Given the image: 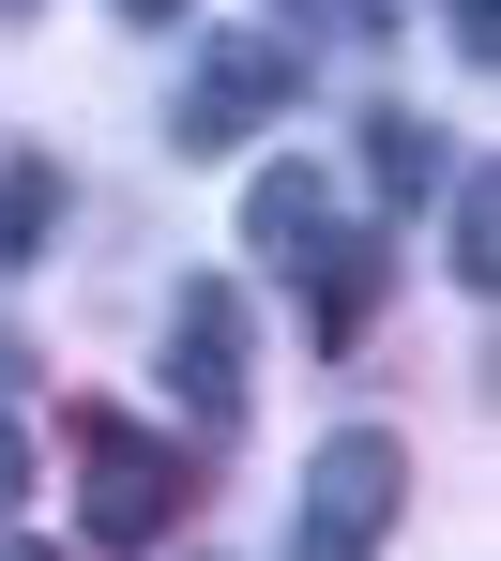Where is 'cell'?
Returning <instances> with one entry per match:
<instances>
[{"instance_id":"cell-1","label":"cell","mask_w":501,"mask_h":561,"mask_svg":"<svg viewBox=\"0 0 501 561\" xmlns=\"http://www.w3.org/2000/svg\"><path fill=\"white\" fill-rule=\"evenodd\" d=\"M61 456H77V516H92V547H168V516H183V440H152V425H122V410H61Z\"/></svg>"},{"instance_id":"cell-2","label":"cell","mask_w":501,"mask_h":561,"mask_svg":"<svg viewBox=\"0 0 501 561\" xmlns=\"http://www.w3.org/2000/svg\"><path fill=\"white\" fill-rule=\"evenodd\" d=\"M274 106H304V61L274 46V31H228V46H198V77H183V106H168V137H183V152H243Z\"/></svg>"},{"instance_id":"cell-3","label":"cell","mask_w":501,"mask_h":561,"mask_svg":"<svg viewBox=\"0 0 501 561\" xmlns=\"http://www.w3.org/2000/svg\"><path fill=\"white\" fill-rule=\"evenodd\" d=\"M168 394H183L198 440L243 425V288L228 274H183V304H168Z\"/></svg>"},{"instance_id":"cell-4","label":"cell","mask_w":501,"mask_h":561,"mask_svg":"<svg viewBox=\"0 0 501 561\" xmlns=\"http://www.w3.org/2000/svg\"><path fill=\"white\" fill-rule=\"evenodd\" d=\"M396 516H410V456L380 425H350V440L304 456V531H319V547H380Z\"/></svg>"},{"instance_id":"cell-5","label":"cell","mask_w":501,"mask_h":561,"mask_svg":"<svg viewBox=\"0 0 501 561\" xmlns=\"http://www.w3.org/2000/svg\"><path fill=\"white\" fill-rule=\"evenodd\" d=\"M243 243H259V274H304V259L334 243V183H319V168H259V197H243Z\"/></svg>"},{"instance_id":"cell-6","label":"cell","mask_w":501,"mask_h":561,"mask_svg":"<svg viewBox=\"0 0 501 561\" xmlns=\"http://www.w3.org/2000/svg\"><path fill=\"white\" fill-rule=\"evenodd\" d=\"M304 274H319V350H350V334L380 319V288H396V243H380V228H334Z\"/></svg>"},{"instance_id":"cell-7","label":"cell","mask_w":501,"mask_h":561,"mask_svg":"<svg viewBox=\"0 0 501 561\" xmlns=\"http://www.w3.org/2000/svg\"><path fill=\"white\" fill-rule=\"evenodd\" d=\"M61 243V152H0V259Z\"/></svg>"},{"instance_id":"cell-8","label":"cell","mask_w":501,"mask_h":561,"mask_svg":"<svg viewBox=\"0 0 501 561\" xmlns=\"http://www.w3.org/2000/svg\"><path fill=\"white\" fill-rule=\"evenodd\" d=\"M365 183H380V197H425V183H441V137H425L410 106H380V122H365Z\"/></svg>"},{"instance_id":"cell-9","label":"cell","mask_w":501,"mask_h":561,"mask_svg":"<svg viewBox=\"0 0 501 561\" xmlns=\"http://www.w3.org/2000/svg\"><path fill=\"white\" fill-rule=\"evenodd\" d=\"M487 213H501L487 168H456V288H487V259H501V243H487Z\"/></svg>"},{"instance_id":"cell-10","label":"cell","mask_w":501,"mask_h":561,"mask_svg":"<svg viewBox=\"0 0 501 561\" xmlns=\"http://www.w3.org/2000/svg\"><path fill=\"white\" fill-rule=\"evenodd\" d=\"M15 501H31V440L0 425V531H15Z\"/></svg>"},{"instance_id":"cell-11","label":"cell","mask_w":501,"mask_h":561,"mask_svg":"<svg viewBox=\"0 0 501 561\" xmlns=\"http://www.w3.org/2000/svg\"><path fill=\"white\" fill-rule=\"evenodd\" d=\"M289 561H365V547H319V531H289Z\"/></svg>"},{"instance_id":"cell-12","label":"cell","mask_w":501,"mask_h":561,"mask_svg":"<svg viewBox=\"0 0 501 561\" xmlns=\"http://www.w3.org/2000/svg\"><path fill=\"white\" fill-rule=\"evenodd\" d=\"M122 15H137V31H168V15H183V0H122Z\"/></svg>"},{"instance_id":"cell-13","label":"cell","mask_w":501,"mask_h":561,"mask_svg":"<svg viewBox=\"0 0 501 561\" xmlns=\"http://www.w3.org/2000/svg\"><path fill=\"white\" fill-rule=\"evenodd\" d=\"M0 561H46V547H0Z\"/></svg>"},{"instance_id":"cell-14","label":"cell","mask_w":501,"mask_h":561,"mask_svg":"<svg viewBox=\"0 0 501 561\" xmlns=\"http://www.w3.org/2000/svg\"><path fill=\"white\" fill-rule=\"evenodd\" d=\"M0 15H31V0H0Z\"/></svg>"},{"instance_id":"cell-15","label":"cell","mask_w":501,"mask_h":561,"mask_svg":"<svg viewBox=\"0 0 501 561\" xmlns=\"http://www.w3.org/2000/svg\"><path fill=\"white\" fill-rule=\"evenodd\" d=\"M365 15H396V0H365Z\"/></svg>"}]
</instances>
